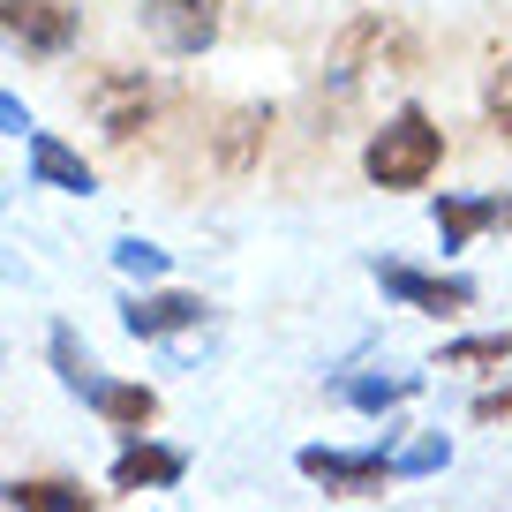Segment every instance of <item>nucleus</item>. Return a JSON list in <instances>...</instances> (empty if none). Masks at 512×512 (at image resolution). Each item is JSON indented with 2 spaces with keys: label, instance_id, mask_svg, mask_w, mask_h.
<instances>
[{
  "label": "nucleus",
  "instance_id": "obj_11",
  "mask_svg": "<svg viewBox=\"0 0 512 512\" xmlns=\"http://www.w3.org/2000/svg\"><path fill=\"white\" fill-rule=\"evenodd\" d=\"M189 475V452L181 445H151V437H128L113 452V490H174Z\"/></svg>",
  "mask_w": 512,
  "mask_h": 512
},
{
  "label": "nucleus",
  "instance_id": "obj_10",
  "mask_svg": "<svg viewBox=\"0 0 512 512\" xmlns=\"http://www.w3.org/2000/svg\"><path fill=\"white\" fill-rule=\"evenodd\" d=\"M264 136H272V106L219 113V128H211V174H249L256 151H264Z\"/></svg>",
  "mask_w": 512,
  "mask_h": 512
},
{
  "label": "nucleus",
  "instance_id": "obj_8",
  "mask_svg": "<svg viewBox=\"0 0 512 512\" xmlns=\"http://www.w3.org/2000/svg\"><path fill=\"white\" fill-rule=\"evenodd\" d=\"M196 324H211V302L204 294H181V287H144V294L121 302L128 339H181V332H196Z\"/></svg>",
  "mask_w": 512,
  "mask_h": 512
},
{
  "label": "nucleus",
  "instance_id": "obj_22",
  "mask_svg": "<svg viewBox=\"0 0 512 512\" xmlns=\"http://www.w3.org/2000/svg\"><path fill=\"white\" fill-rule=\"evenodd\" d=\"M0 128H16V136H31V106H23V98H8V91H0Z\"/></svg>",
  "mask_w": 512,
  "mask_h": 512
},
{
  "label": "nucleus",
  "instance_id": "obj_14",
  "mask_svg": "<svg viewBox=\"0 0 512 512\" xmlns=\"http://www.w3.org/2000/svg\"><path fill=\"white\" fill-rule=\"evenodd\" d=\"M430 219H437V241H445V249H467L475 234H490V226L505 219V196H437Z\"/></svg>",
  "mask_w": 512,
  "mask_h": 512
},
{
  "label": "nucleus",
  "instance_id": "obj_16",
  "mask_svg": "<svg viewBox=\"0 0 512 512\" xmlns=\"http://www.w3.org/2000/svg\"><path fill=\"white\" fill-rule=\"evenodd\" d=\"M445 369H505L512 362V332H475V339H452L445 354H437Z\"/></svg>",
  "mask_w": 512,
  "mask_h": 512
},
{
  "label": "nucleus",
  "instance_id": "obj_17",
  "mask_svg": "<svg viewBox=\"0 0 512 512\" xmlns=\"http://www.w3.org/2000/svg\"><path fill=\"white\" fill-rule=\"evenodd\" d=\"M46 362H53V377H61L68 392H76V384L98 369V362H91V347L76 339V324H53V339H46Z\"/></svg>",
  "mask_w": 512,
  "mask_h": 512
},
{
  "label": "nucleus",
  "instance_id": "obj_20",
  "mask_svg": "<svg viewBox=\"0 0 512 512\" xmlns=\"http://www.w3.org/2000/svg\"><path fill=\"white\" fill-rule=\"evenodd\" d=\"M490 128H497V136L512 144V53L490 68Z\"/></svg>",
  "mask_w": 512,
  "mask_h": 512
},
{
  "label": "nucleus",
  "instance_id": "obj_5",
  "mask_svg": "<svg viewBox=\"0 0 512 512\" xmlns=\"http://www.w3.org/2000/svg\"><path fill=\"white\" fill-rule=\"evenodd\" d=\"M369 279L384 287V302L400 309H422V317H460L467 302H475V287L452 272H415V264H400V256H369Z\"/></svg>",
  "mask_w": 512,
  "mask_h": 512
},
{
  "label": "nucleus",
  "instance_id": "obj_7",
  "mask_svg": "<svg viewBox=\"0 0 512 512\" xmlns=\"http://www.w3.org/2000/svg\"><path fill=\"white\" fill-rule=\"evenodd\" d=\"M219 8L226 0H144V38L174 61H189L219 38Z\"/></svg>",
  "mask_w": 512,
  "mask_h": 512
},
{
  "label": "nucleus",
  "instance_id": "obj_1",
  "mask_svg": "<svg viewBox=\"0 0 512 512\" xmlns=\"http://www.w3.org/2000/svg\"><path fill=\"white\" fill-rule=\"evenodd\" d=\"M422 61L415 31L407 23H384V16H354L347 31L332 38V53H324V91L347 106L354 91H362L369 76H407V68Z\"/></svg>",
  "mask_w": 512,
  "mask_h": 512
},
{
  "label": "nucleus",
  "instance_id": "obj_21",
  "mask_svg": "<svg viewBox=\"0 0 512 512\" xmlns=\"http://www.w3.org/2000/svg\"><path fill=\"white\" fill-rule=\"evenodd\" d=\"M475 422H512V384L482 392V400H475Z\"/></svg>",
  "mask_w": 512,
  "mask_h": 512
},
{
  "label": "nucleus",
  "instance_id": "obj_3",
  "mask_svg": "<svg viewBox=\"0 0 512 512\" xmlns=\"http://www.w3.org/2000/svg\"><path fill=\"white\" fill-rule=\"evenodd\" d=\"M83 113L98 121L106 144H136L151 121H159V83L144 68H91L83 76Z\"/></svg>",
  "mask_w": 512,
  "mask_h": 512
},
{
  "label": "nucleus",
  "instance_id": "obj_19",
  "mask_svg": "<svg viewBox=\"0 0 512 512\" xmlns=\"http://www.w3.org/2000/svg\"><path fill=\"white\" fill-rule=\"evenodd\" d=\"M113 264H121L128 279H144V287H159V279H166V249H159V241H144V234L113 241Z\"/></svg>",
  "mask_w": 512,
  "mask_h": 512
},
{
  "label": "nucleus",
  "instance_id": "obj_2",
  "mask_svg": "<svg viewBox=\"0 0 512 512\" xmlns=\"http://www.w3.org/2000/svg\"><path fill=\"white\" fill-rule=\"evenodd\" d=\"M437 159H445V128H437L422 106L392 113V121L369 136V151H362V166H369L377 189H422V181L437 174Z\"/></svg>",
  "mask_w": 512,
  "mask_h": 512
},
{
  "label": "nucleus",
  "instance_id": "obj_18",
  "mask_svg": "<svg viewBox=\"0 0 512 512\" xmlns=\"http://www.w3.org/2000/svg\"><path fill=\"white\" fill-rule=\"evenodd\" d=\"M437 467H452V445H445V430H430V437H415V445H400V452H392V482L437 475Z\"/></svg>",
  "mask_w": 512,
  "mask_h": 512
},
{
  "label": "nucleus",
  "instance_id": "obj_15",
  "mask_svg": "<svg viewBox=\"0 0 512 512\" xmlns=\"http://www.w3.org/2000/svg\"><path fill=\"white\" fill-rule=\"evenodd\" d=\"M8 505L16 512H98V497L68 475H23V482H8Z\"/></svg>",
  "mask_w": 512,
  "mask_h": 512
},
{
  "label": "nucleus",
  "instance_id": "obj_12",
  "mask_svg": "<svg viewBox=\"0 0 512 512\" xmlns=\"http://www.w3.org/2000/svg\"><path fill=\"white\" fill-rule=\"evenodd\" d=\"M23 151H31V181H38V189H61V196H91L98 189V174L83 166V151H68L53 128H31Z\"/></svg>",
  "mask_w": 512,
  "mask_h": 512
},
{
  "label": "nucleus",
  "instance_id": "obj_9",
  "mask_svg": "<svg viewBox=\"0 0 512 512\" xmlns=\"http://www.w3.org/2000/svg\"><path fill=\"white\" fill-rule=\"evenodd\" d=\"M76 400L91 407L98 422L128 430V437H144L151 422H159V392H151V384H128V377H106V369H91V377L76 384Z\"/></svg>",
  "mask_w": 512,
  "mask_h": 512
},
{
  "label": "nucleus",
  "instance_id": "obj_13",
  "mask_svg": "<svg viewBox=\"0 0 512 512\" xmlns=\"http://www.w3.org/2000/svg\"><path fill=\"white\" fill-rule=\"evenodd\" d=\"M332 392L354 415H392V407H407L422 392V369H362V377H339Z\"/></svg>",
  "mask_w": 512,
  "mask_h": 512
},
{
  "label": "nucleus",
  "instance_id": "obj_4",
  "mask_svg": "<svg viewBox=\"0 0 512 512\" xmlns=\"http://www.w3.org/2000/svg\"><path fill=\"white\" fill-rule=\"evenodd\" d=\"M294 467L332 497H377L384 482H392V452L384 445H302Z\"/></svg>",
  "mask_w": 512,
  "mask_h": 512
},
{
  "label": "nucleus",
  "instance_id": "obj_6",
  "mask_svg": "<svg viewBox=\"0 0 512 512\" xmlns=\"http://www.w3.org/2000/svg\"><path fill=\"white\" fill-rule=\"evenodd\" d=\"M83 31V16L68 8V0H0V38L23 53H38V61H53V53H68Z\"/></svg>",
  "mask_w": 512,
  "mask_h": 512
}]
</instances>
